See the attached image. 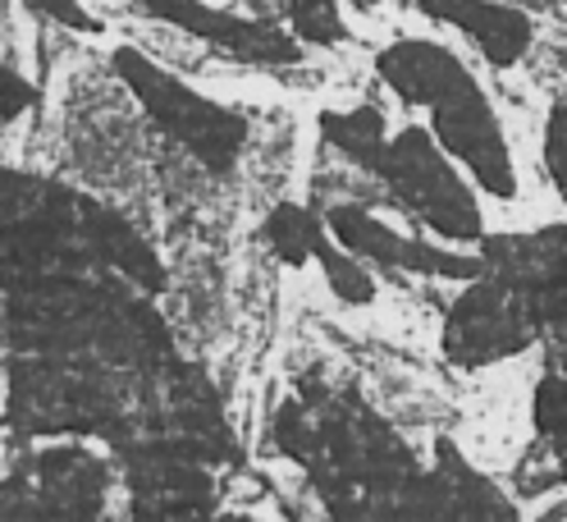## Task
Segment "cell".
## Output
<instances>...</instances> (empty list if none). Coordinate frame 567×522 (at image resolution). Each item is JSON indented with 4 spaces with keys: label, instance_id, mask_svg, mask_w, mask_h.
Instances as JSON below:
<instances>
[{
    "label": "cell",
    "instance_id": "obj_1",
    "mask_svg": "<svg viewBox=\"0 0 567 522\" xmlns=\"http://www.w3.org/2000/svg\"><path fill=\"white\" fill-rule=\"evenodd\" d=\"M380 69H384V83L408 106H431L440 147L463 161L489 197L513 202L522 193V174H517L508 133L485 101L476 74L449 47L431 38H403L384 51Z\"/></svg>",
    "mask_w": 567,
    "mask_h": 522
},
{
    "label": "cell",
    "instance_id": "obj_2",
    "mask_svg": "<svg viewBox=\"0 0 567 522\" xmlns=\"http://www.w3.org/2000/svg\"><path fill=\"white\" fill-rule=\"evenodd\" d=\"M375 174H384L389 193L399 197V212L412 216L444 243H481L485 238V216L472 184L453 170L444 147H435L421 129H403L394 143L375 161Z\"/></svg>",
    "mask_w": 567,
    "mask_h": 522
},
{
    "label": "cell",
    "instance_id": "obj_3",
    "mask_svg": "<svg viewBox=\"0 0 567 522\" xmlns=\"http://www.w3.org/2000/svg\"><path fill=\"white\" fill-rule=\"evenodd\" d=\"M421 14H431L444 28H457L494 69H513L536 47V23L526 10L504 0H416Z\"/></svg>",
    "mask_w": 567,
    "mask_h": 522
},
{
    "label": "cell",
    "instance_id": "obj_4",
    "mask_svg": "<svg viewBox=\"0 0 567 522\" xmlns=\"http://www.w3.org/2000/svg\"><path fill=\"white\" fill-rule=\"evenodd\" d=\"M530 427L545 440L554 477L567 485V371H545L530 390Z\"/></svg>",
    "mask_w": 567,
    "mask_h": 522
},
{
    "label": "cell",
    "instance_id": "obj_5",
    "mask_svg": "<svg viewBox=\"0 0 567 522\" xmlns=\"http://www.w3.org/2000/svg\"><path fill=\"white\" fill-rule=\"evenodd\" d=\"M540 165H545L549 184L558 188V197L567 206V101H554V111L545 115V129H540Z\"/></svg>",
    "mask_w": 567,
    "mask_h": 522
},
{
    "label": "cell",
    "instance_id": "obj_6",
    "mask_svg": "<svg viewBox=\"0 0 567 522\" xmlns=\"http://www.w3.org/2000/svg\"><path fill=\"white\" fill-rule=\"evenodd\" d=\"M554 6H567V0H554Z\"/></svg>",
    "mask_w": 567,
    "mask_h": 522
}]
</instances>
